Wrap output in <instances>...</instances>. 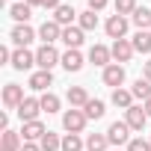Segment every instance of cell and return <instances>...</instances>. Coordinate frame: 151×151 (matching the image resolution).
<instances>
[{"label": "cell", "instance_id": "1", "mask_svg": "<svg viewBox=\"0 0 151 151\" xmlns=\"http://www.w3.org/2000/svg\"><path fill=\"white\" fill-rule=\"evenodd\" d=\"M86 122H89V119H86V113H83V110H74V107H71V110H65V113H62V127H65L68 133H83Z\"/></svg>", "mask_w": 151, "mask_h": 151}, {"label": "cell", "instance_id": "2", "mask_svg": "<svg viewBox=\"0 0 151 151\" xmlns=\"http://www.w3.org/2000/svg\"><path fill=\"white\" fill-rule=\"evenodd\" d=\"M56 62H62V56H59V50H56L53 45H42V47L36 50V65H39L42 71H50Z\"/></svg>", "mask_w": 151, "mask_h": 151}, {"label": "cell", "instance_id": "3", "mask_svg": "<svg viewBox=\"0 0 151 151\" xmlns=\"http://www.w3.org/2000/svg\"><path fill=\"white\" fill-rule=\"evenodd\" d=\"M107 139H110V145H127L130 142V127H127V122H113L110 127H107Z\"/></svg>", "mask_w": 151, "mask_h": 151}, {"label": "cell", "instance_id": "4", "mask_svg": "<svg viewBox=\"0 0 151 151\" xmlns=\"http://www.w3.org/2000/svg\"><path fill=\"white\" fill-rule=\"evenodd\" d=\"M21 104H24V86L6 83V86H3V107H6V110H18Z\"/></svg>", "mask_w": 151, "mask_h": 151}, {"label": "cell", "instance_id": "5", "mask_svg": "<svg viewBox=\"0 0 151 151\" xmlns=\"http://www.w3.org/2000/svg\"><path fill=\"white\" fill-rule=\"evenodd\" d=\"M104 30H107V36H110L113 42H119V39H124V33H127V18H124V15H110L107 24H104Z\"/></svg>", "mask_w": 151, "mask_h": 151}, {"label": "cell", "instance_id": "6", "mask_svg": "<svg viewBox=\"0 0 151 151\" xmlns=\"http://www.w3.org/2000/svg\"><path fill=\"white\" fill-rule=\"evenodd\" d=\"M15 71H30L36 65V53H30L27 47H15L12 50V62H9Z\"/></svg>", "mask_w": 151, "mask_h": 151}, {"label": "cell", "instance_id": "7", "mask_svg": "<svg viewBox=\"0 0 151 151\" xmlns=\"http://www.w3.org/2000/svg\"><path fill=\"white\" fill-rule=\"evenodd\" d=\"M124 122H127V127L130 130H142L145 127V122H148V113H145V107H130V110H124Z\"/></svg>", "mask_w": 151, "mask_h": 151}, {"label": "cell", "instance_id": "8", "mask_svg": "<svg viewBox=\"0 0 151 151\" xmlns=\"http://www.w3.org/2000/svg\"><path fill=\"white\" fill-rule=\"evenodd\" d=\"M110 59H113V50H110L107 45H92V47H89V62H92V65L107 68V65H113Z\"/></svg>", "mask_w": 151, "mask_h": 151}, {"label": "cell", "instance_id": "9", "mask_svg": "<svg viewBox=\"0 0 151 151\" xmlns=\"http://www.w3.org/2000/svg\"><path fill=\"white\" fill-rule=\"evenodd\" d=\"M39 113H42V101H39V98H24V104L18 107L21 122H36Z\"/></svg>", "mask_w": 151, "mask_h": 151}, {"label": "cell", "instance_id": "10", "mask_svg": "<svg viewBox=\"0 0 151 151\" xmlns=\"http://www.w3.org/2000/svg\"><path fill=\"white\" fill-rule=\"evenodd\" d=\"M45 133H47V127H45L39 119H36V122H24V127H21V139H24V142H39Z\"/></svg>", "mask_w": 151, "mask_h": 151}, {"label": "cell", "instance_id": "11", "mask_svg": "<svg viewBox=\"0 0 151 151\" xmlns=\"http://www.w3.org/2000/svg\"><path fill=\"white\" fill-rule=\"evenodd\" d=\"M104 83L113 86V89H122V83H124V65H119V62L107 65L104 68Z\"/></svg>", "mask_w": 151, "mask_h": 151}, {"label": "cell", "instance_id": "12", "mask_svg": "<svg viewBox=\"0 0 151 151\" xmlns=\"http://www.w3.org/2000/svg\"><path fill=\"white\" fill-rule=\"evenodd\" d=\"M9 39L15 42V47H27V45L36 39V30H33V27H27V24H18V27L9 33Z\"/></svg>", "mask_w": 151, "mask_h": 151}, {"label": "cell", "instance_id": "13", "mask_svg": "<svg viewBox=\"0 0 151 151\" xmlns=\"http://www.w3.org/2000/svg\"><path fill=\"white\" fill-rule=\"evenodd\" d=\"M110 50H113V59H116V62H130V56L136 53V50H133V42H127V39L113 42V47H110Z\"/></svg>", "mask_w": 151, "mask_h": 151}, {"label": "cell", "instance_id": "14", "mask_svg": "<svg viewBox=\"0 0 151 151\" xmlns=\"http://www.w3.org/2000/svg\"><path fill=\"white\" fill-rule=\"evenodd\" d=\"M39 39H42L45 45H53L56 39H62V27H59L56 21H45V24L39 27Z\"/></svg>", "mask_w": 151, "mask_h": 151}, {"label": "cell", "instance_id": "15", "mask_svg": "<svg viewBox=\"0 0 151 151\" xmlns=\"http://www.w3.org/2000/svg\"><path fill=\"white\" fill-rule=\"evenodd\" d=\"M62 42L68 45V50H80V45H83V30H80V27H62Z\"/></svg>", "mask_w": 151, "mask_h": 151}, {"label": "cell", "instance_id": "16", "mask_svg": "<svg viewBox=\"0 0 151 151\" xmlns=\"http://www.w3.org/2000/svg\"><path fill=\"white\" fill-rule=\"evenodd\" d=\"M89 101H92V98H89V92H86L83 86H71V89H68V104H71L74 110H83Z\"/></svg>", "mask_w": 151, "mask_h": 151}, {"label": "cell", "instance_id": "17", "mask_svg": "<svg viewBox=\"0 0 151 151\" xmlns=\"http://www.w3.org/2000/svg\"><path fill=\"white\" fill-rule=\"evenodd\" d=\"M47 86H53V74L39 68V71L33 74V77H30V89H36V92H45Z\"/></svg>", "mask_w": 151, "mask_h": 151}, {"label": "cell", "instance_id": "18", "mask_svg": "<svg viewBox=\"0 0 151 151\" xmlns=\"http://www.w3.org/2000/svg\"><path fill=\"white\" fill-rule=\"evenodd\" d=\"M62 68L65 71H80L83 68V53L80 50H65L62 53Z\"/></svg>", "mask_w": 151, "mask_h": 151}, {"label": "cell", "instance_id": "19", "mask_svg": "<svg viewBox=\"0 0 151 151\" xmlns=\"http://www.w3.org/2000/svg\"><path fill=\"white\" fill-rule=\"evenodd\" d=\"M74 18H77V12H74V6H68V3H62V6L53 12V21H56L59 27H71Z\"/></svg>", "mask_w": 151, "mask_h": 151}, {"label": "cell", "instance_id": "20", "mask_svg": "<svg viewBox=\"0 0 151 151\" xmlns=\"http://www.w3.org/2000/svg\"><path fill=\"white\" fill-rule=\"evenodd\" d=\"M9 15H12L18 24H27L30 15H33V6H30V3H12V6H9Z\"/></svg>", "mask_w": 151, "mask_h": 151}, {"label": "cell", "instance_id": "21", "mask_svg": "<svg viewBox=\"0 0 151 151\" xmlns=\"http://www.w3.org/2000/svg\"><path fill=\"white\" fill-rule=\"evenodd\" d=\"M113 104L122 107V110H130L133 107V92L130 89H113Z\"/></svg>", "mask_w": 151, "mask_h": 151}, {"label": "cell", "instance_id": "22", "mask_svg": "<svg viewBox=\"0 0 151 151\" xmlns=\"http://www.w3.org/2000/svg\"><path fill=\"white\" fill-rule=\"evenodd\" d=\"M133 50L136 53H151V33L148 30H139L133 36Z\"/></svg>", "mask_w": 151, "mask_h": 151}, {"label": "cell", "instance_id": "23", "mask_svg": "<svg viewBox=\"0 0 151 151\" xmlns=\"http://www.w3.org/2000/svg\"><path fill=\"white\" fill-rule=\"evenodd\" d=\"M107 145H110L107 133H89L86 136V151H107Z\"/></svg>", "mask_w": 151, "mask_h": 151}, {"label": "cell", "instance_id": "24", "mask_svg": "<svg viewBox=\"0 0 151 151\" xmlns=\"http://www.w3.org/2000/svg\"><path fill=\"white\" fill-rule=\"evenodd\" d=\"M130 92H133V98H139V101L145 104V101L151 98V80H145V77H139V80L133 83V89H130Z\"/></svg>", "mask_w": 151, "mask_h": 151}, {"label": "cell", "instance_id": "25", "mask_svg": "<svg viewBox=\"0 0 151 151\" xmlns=\"http://www.w3.org/2000/svg\"><path fill=\"white\" fill-rule=\"evenodd\" d=\"M39 145H42V151H62V139H59L53 130H47V133L39 139Z\"/></svg>", "mask_w": 151, "mask_h": 151}, {"label": "cell", "instance_id": "26", "mask_svg": "<svg viewBox=\"0 0 151 151\" xmlns=\"http://www.w3.org/2000/svg\"><path fill=\"white\" fill-rule=\"evenodd\" d=\"M130 21L139 27V30H151V9H145V6H139L133 15H130Z\"/></svg>", "mask_w": 151, "mask_h": 151}, {"label": "cell", "instance_id": "27", "mask_svg": "<svg viewBox=\"0 0 151 151\" xmlns=\"http://www.w3.org/2000/svg\"><path fill=\"white\" fill-rule=\"evenodd\" d=\"M86 148V142L80 139V133H65V139H62V151H83Z\"/></svg>", "mask_w": 151, "mask_h": 151}, {"label": "cell", "instance_id": "28", "mask_svg": "<svg viewBox=\"0 0 151 151\" xmlns=\"http://www.w3.org/2000/svg\"><path fill=\"white\" fill-rule=\"evenodd\" d=\"M77 27L86 33V30H95L98 27V15L92 12V9H86V12H80V18H77Z\"/></svg>", "mask_w": 151, "mask_h": 151}, {"label": "cell", "instance_id": "29", "mask_svg": "<svg viewBox=\"0 0 151 151\" xmlns=\"http://www.w3.org/2000/svg\"><path fill=\"white\" fill-rule=\"evenodd\" d=\"M39 101H42V113H59V95H53V92H45Z\"/></svg>", "mask_w": 151, "mask_h": 151}, {"label": "cell", "instance_id": "30", "mask_svg": "<svg viewBox=\"0 0 151 151\" xmlns=\"http://www.w3.org/2000/svg\"><path fill=\"white\" fill-rule=\"evenodd\" d=\"M83 113H86V119H101L107 110H104V101H98V98H92L86 107H83Z\"/></svg>", "mask_w": 151, "mask_h": 151}, {"label": "cell", "instance_id": "31", "mask_svg": "<svg viewBox=\"0 0 151 151\" xmlns=\"http://www.w3.org/2000/svg\"><path fill=\"white\" fill-rule=\"evenodd\" d=\"M139 6H136V0H116V15H133Z\"/></svg>", "mask_w": 151, "mask_h": 151}, {"label": "cell", "instance_id": "32", "mask_svg": "<svg viewBox=\"0 0 151 151\" xmlns=\"http://www.w3.org/2000/svg\"><path fill=\"white\" fill-rule=\"evenodd\" d=\"M0 139H3V148H15V151H18V145H24L15 130H3V136H0Z\"/></svg>", "mask_w": 151, "mask_h": 151}, {"label": "cell", "instance_id": "33", "mask_svg": "<svg viewBox=\"0 0 151 151\" xmlns=\"http://www.w3.org/2000/svg\"><path fill=\"white\" fill-rule=\"evenodd\" d=\"M124 151H151V142H148V139H142V136H139V139H130V142H127V148H124Z\"/></svg>", "mask_w": 151, "mask_h": 151}, {"label": "cell", "instance_id": "34", "mask_svg": "<svg viewBox=\"0 0 151 151\" xmlns=\"http://www.w3.org/2000/svg\"><path fill=\"white\" fill-rule=\"evenodd\" d=\"M86 3H89V9H92V12H101V9L107 6V0H86Z\"/></svg>", "mask_w": 151, "mask_h": 151}, {"label": "cell", "instance_id": "35", "mask_svg": "<svg viewBox=\"0 0 151 151\" xmlns=\"http://www.w3.org/2000/svg\"><path fill=\"white\" fill-rule=\"evenodd\" d=\"M42 6H45V9H53V12H56V9L62 6V0H45V3H42Z\"/></svg>", "mask_w": 151, "mask_h": 151}, {"label": "cell", "instance_id": "36", "mask_svg": "<svg viewBox=\"0 0 151 151\" xmlns=\"http://www.w3.org/2000/svg\"><path fill=\"white\" fill-rule=\"evenodd\" d=\"M0 62H12V50L9 47H0Z\"/></svg>", "mask_w": 151, "mask_h": 151}, {"label": "cell", "instance_id": "37", "mask_svg": "<svg viewBox=\"0 0 151 151\" xmlns=\"http://www.w3.org/2000/svg\"><path fill=\"white\" fill-rule=\"evenodd\" d=\"M21 151H42V145H39V142H24Z\"/></svg>", "mask_w": 151, "mask_h": 151}, {"label": "cell", "instance_id": "38", "mask_svg": "<svg viewBox=\"0 0 151 151\" xmlns=\"http://www.w3.org/2000/svg\"><path fill=\"white\" fill-rule=\"evenodd\" d=\"M142 77H145V80H151V59H148V62H145V68H142Z\"/></svg>", "mask_w": 151, "mask_h": 151}, {"label": "cell", "instance_id": "39", "mask_svg": "<svg viewBox=\"0 0 151 151\" xmlns=\"http://www.w3.org/2000/svg\"><path fill=\"white\" fill-rule=\"evenodd\" d=\"M142 107H145V113H148V119H151V98H148V101H145Z\"/></svg>", "mask_w": 151, "mask_h": 151}, {"label": "cell", "instance_id": "40", "mask_svg": "<svg viewBox=\"0 0 151 151\" xmlns=\"http://www.w3.org/2000/svg\"><path fill=\"white\" fill-rule=\"evenodd\" d=\"M24 3H30V6H42L45 0H24Z\"/></svg>", "mask_w": 151, "mask_h": 151}, {"label": "cell", "instance_id": "41", "mask_svg": "<svg viewBox=\"0 0 151 151\" xmlns=\"http://www.w3.org/2000/svg\"><path fill=\"white\" fill-rule=\"evenodd\" d=\"M0 151H15V148H0Z\"/></svg>", "mask_w": 151, "mask_h": 151}, {"label": "cell", "instance_id": "42", "mask_svg": "<svg viewBox=\"0 0 151 151\" xmlns=\"http://www.w3.org/2000/svg\"><path fill=\"white\" fill-rule=\"evenodd\" d=\"M148 142H151V136H148Z\"/></svg>", "mask_w": 151, "mask_h": 151}, {"label": "cell", "instance_id": "43", "mask_svg": "<svg viewBox=\"0 0 151 151\" xmlns=\"http://www.w3.org/2000/svg\"><path fill=\"white\" fill-rule=\"evenodd\" d=\"M116 151H122V148H116Z\"/></svg>", "mask_w": 151, "mask_h": 151}, {"label": "cell", "instance_id": "44", "mask_svg": "<svg viewBox=\"0 0 151 151\" xmlns=\"http://www.w3.org/2000/svg\"><path fill=\"white\" fill-rule=\"evenodd\" d=\"M148 33H151V30H148Z\"/></svg>", "mask_w": 151, "mask_h": 151}]
</instances>
